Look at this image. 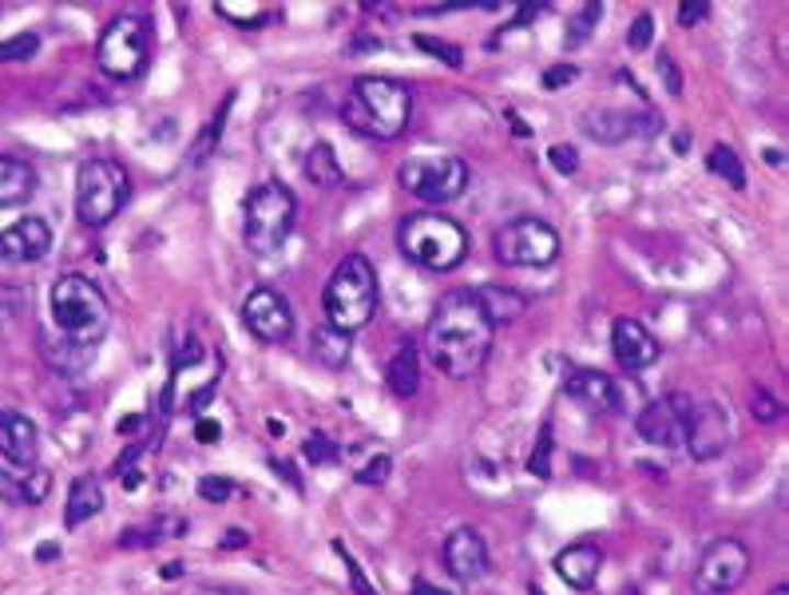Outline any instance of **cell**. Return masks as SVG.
<instances>
[{"label": "cell", "mask_w": 789, "mask_h": 595, "mask_svg": "<svg viewBox=\"0 0 789 595\" xmlns=\"http://www.w3.org/2000/svg\"><path fill=\"white\" fill-rule=\"evenodd\" d=\"M492 330L484 306L477 302L472 290H448L433 306V318L425 325V354L441 374L477 377L492 354Z\"/></svg>", "instance_id": "6da1fadb"}, {"label": "cell", "mask_w": 789, "mask_h": 595, "mask_svg": "<svg viewBox=\"0 0 789 595\" xmlns=\"http://www.w3.org/2000/svg\"><path fill=\"white\" fill-rule=\"evenodd\" d=\"M409 112H413V92L401 80H389V76H362V80H354V88H350L342 104L345 127L365 139H377V144L405 136Z\"/></svg>", "instance_id": "7a4b0ae2"}, {"label": "cell", "mask_w": 789, "mask_h": 595, "mask_svg": "<svg viewBox=\"0 0 789 595\" xmlns=\"http://www.w3.org/2000/svg\"><path fill=\"white\" fill-rule=\"evenodd\" d=\"M377 271L374 262L365 254H345L338 266H333L330 283L322 290V310H325V325L342 330V334H357L365 325L374 322L377 313Z\"/></svg>", "instance_id": "3957f363"}, {"label": "cell", "mask_w": 789, "mask_h": 595, "mask_svg": "<svg viewBox=\"0 0 789 595\" xmlns=\"http://www.w3.org/2000/svg\"><path fill=\"white\" fill-rule=\"evenodd\" d=\"M53 322L64 334V342L92 354L112 325V306L88 274H64L53 286Z\"/></svg>", "instance_id": "277c9868"}, {"label": "cell", "mask_w": 789, "mask_h": 595, "mask_svg": "<svg viewBox=\"0 0 789 595\" xmlns=\"http://www.w3.org/2000/svg\"><path fill=\"white\" fill-rule=\"evenodd\" d=\"M397 247L405 259H413L416 266L425 271H457L468 254V234L457 219L448 215H436V210H421V215H409L397 230Z\"/></svg>", "instance_id": "5b68a950"}, {"label": "cell", "mask_w": 789, "mask_h": 595, "mask_svg": "<svg viewBox=\"0 0 789 595\" xmlns=\"http://www.w3.org/2000/svg\"><path fill=\"white\" fill-rule=\"evenodd\" d=\"M294 219H298V198L286 183H259L242 203V239L250 254H274L290 239Z\"/></svg>", "instance_id": "8992f818"}, {"label": "cell", "mask_w": 789, "mask_h": 595, "mask_svg": "<svg viewBox=\"0 0 789 595\" xmlns=\"http://www.w3.org/2000/svg\"><path fill=\"white\" fill-rule=\"evenodd\" d=\"M127 195H132V179L115 159H83L76 171V219L83 227H107L124 210Z\"/></svg>", "instance_id": "52a82bcc"}, {"label": "cell", "mask_w": 789, "mask_h": 595, "mask_svg": "<svg viewBox=\"0 0 789 595\" xmlns=\"http://www.w3.org/2000/svg\"><path fill=\"white\" fill-rule=\"evenodd\" d=\"M397 183L421 203L445 207V203H453L468 191V163L453 151H425V156H413L401 163Z\"/></svg>", "instance_id": "ba28073f"}, {"label": "cell", "mask_w": 789, "mask_h": 595, "mask_svg": "<svg viewBox=\"0 0 789 595\" xmlns=\"http://www.w3.org/2000/svg\"><path fill=\"white\" fill-rule=\"evenodd\" d=\"M151 56V21L147 16H115L95 44V64L112 80H136Z\"/></svg>", "instance_id": "9c48e42d"}, {"label": "cell", "mask_w": 789, "mask_h": 595, "mask_svg": "<svg viewBox=\"0 0 789 595\" xmlns=\"http://www.w3.org/2000/svg\"><path fill=\"white\" fill-rule=\"evenodd\" d=\"M492 247L504 266H548L560 259V230L544 219H512L496 230Z\"/></svg>", "instance_id": "30bf717a"}, {"label": "cell", "mask_w": 789, "mask_h": 595, "mask_svg": "<svg viewBox=\"0 0 789 595\" xmlns=\"http://www.w3.org/2000/svg\"><path fill=\"white\" fill-rule=\"evenodd\" d=\"M750 575V548L742 540H714L707 552L698 556L695 584L707 595H730L734 587H742V580Z\"/></svg>", "instance_id": "8fae6325"}, {"label": "cell", "mask_w": 789, "mask_h": 595, "mask_svg": "<svg viewBox=\"0 0 789 595\" xmlns=\"http://www.w3.org/2000/svg\"><path fill=\"white\" fill-rule=\"evenodd\" d=\"M683 445L695 460H714L730 449V417L714 401H690L686 405Z\"/></svg>", "instance_id": "7c38bea8"}, {"label": "cell", "mask_w": 789, "mask_h": 595, "mask_svg": "<svg viewBox=\"0 0 789 595\" xmlns=\"http://www.w3.org/2000/svg\"><path fill=\"white\" fill-rule=\"evenodd\" d=\"M242 325H247L259 342L282 345L294 337V310L278 290L259 286V290H250L247 302H242Z\"/></svg>", "instance_id": "4fadbf2b"}, {"label": "cell", "mask_w": 789, "mask_h": 595, "mask_svg": "<svg viewBox=\"0 0 789 595\" xmlns=\"http://www.w3.org/2000/svg\"><path fill=\"white\" fill-rule=\"evenodd\" d=\"M686 405L690 397H663L639 413V437L654 449H678L686 428Z\"/></svg>", "instance_id": "5bb4252c"}, {"label": "cell", "mask_w": 789, "mask_h": 595, "mask_svg": "<svg viewBox=\"0 0 789 595\" xmlns=\"http://www.w3.org/2000/svg\"><path fill=\"white\" fill-rule=\"evenodd\" d=\"M611 354L615 362H619V369H627V374H639V369L654 366L659 362V337L647 330L639 318H615L611 325Z\"/></svg>", "instance_id": "9a60e30c"}, {"label": "cell", "mask_w": 789, "mask_h": 595, "mask_svg": "<svg viewBox=\"0 0 789 595\" xmlns=\"http://www.w3.org/2000/svg\"><path fill=\"white\" fill-rule=\"evenodd\" d=\"M445 568L460 584H477L489 575V543L477 528H457L445 540Z\"/></svg>", "instance_id": "2e32d148"}, {"label": "cell", "mask_w": 789, "mask_h": 595, "mask_svg": "<svg viewBox=\"0 0 789 595\" xmlns=\"http://www.w3.org/2000/svg\"><path fill=\"white\" fill-rule=\"evenodd\" d=\"M53 251V230L48 222L28 215V219H16L12 227L0 230V262H41L44 254Z\"/></svg>", "instance_id": "e0dca14e"}, {"label": "cell", "mask_w": 789, "mask_h": 595, "mask_svg": "<svg viewBox=\"0 0 789 595\" xmlns=\"http://www.w3.org/2000/svg\"><path fill=\"white\" fill-rule=\"evenodd\" d=\"M0 457L9 465H21V469L36 465V457H41V433L16 409H0Z\"/></svg>", "instance_id": "ac0fdd59"}, {"label": "cell", "mask_w": 789, "mask_h": 595, "mask_svg": "<svg viewBox=\"0 0 789 595\" xmlns=\"http://www.w3.org/2000/svg\"><path fill=\"white\" fill-rule=\"evenodd\" d=\"M599 572H603V548L592 540H580L556 556V575H560L572 592H592Z\"/></svg>", "instance_id": "d6986e66"}, {"label": "cell", "mask_w": 789, "mask_h": 595, "mask_svg": "<svg viewBox=\"0 0 789 595\" xmlns=\"http://www.w3.org/2000/svg\"><path fill=\"white\" fill-rule=\"evenodd\" d=\"M563 393L572 397L575 405L587 409V413H611L619 393H615V381L599 369H572L568 381H563Z\"/></svg>", "instance_id": "ffe728a7"}, {"label": "cell", "mask_w": 789, "mask_h": 595, "mask_svg": "<svg viewBox=\"0 0 789 595\" xmlns=\"http://www.w3.org/2000/svg\"><path fill=\"white\" fill-rule=\"evenodd\" d=\"M53 492V472L41 469V465H12V469H0V501L9 504H44Z\"/></svg>", "instance_id": "44dd1931"}, {"label": "cell", "mask_w": 789, "mask_h": 595, "mask_svg": "<svg viewBox=\"0 0 789 595\" xmlns=\"http://www.w3.org/2000/svg\"><path fill=\"white\" fill-rule=\"evenodd\" d=\"M385 386L389 393L409 401V397L421 389V350L416 342H401L397 345V354L389 357V366H385Z\"/></svg>", "instance_id": "7402d4cb"}, {"label": "cell", "mask_w": 789, "mask_h": 595, "mask_svg": "<svg viewBox=\"0 0 789 595\" xmlns=\"http://www.w3.org/2000/svg\"><path fill=\"white\" fill-rule=\"evenodd\" d=\"M36 195V171L16 156H0V207H21Z\"/></svg>", "instance_id": "603a6c76"}, {"label": "cell", "mask_w": 789, "mask_h": 595, "mask_svg": "<svg viewBox=\"0 0 789 595\" xmlns=\"http://www.w3.org/2000/svg\"><path fill=\"white\" fill-rule=\"evenodd\" d=\"M104 508V489L95 477H76L72 489H68V501H64V528H80L83 520L100 516Z\"/></svg>", "instance_id": "cb8c5ba5"}, {"label": "cell", "mask_w": 789, "mask_h": 595, "mask_svg": "<svg viewBox=\"0 0 789 595\" xmlns=\"http://www.w3.org/2000/svg\"><path fill=\"white\" fill-rule=\"evenodd\" d=\"M477 302L484 306V313H489L492 325H508L516 322L519 313L528 310V302H524V294L508 290V286H477Z\"/></svg>", "instance_id": "d4e9b609"}, {"label": "cell", "mask_w": 789, "mask_h": 595, "mask_svg": "<svg viewBox=\"0 0 789 595\" xmlns=\"http://www.w3.org/2000/svg\"><path fill=\"white\" fill-rule=\"evenodd\" d=\"M313 357H318V366H325L330 374L350 366V357H354V342L350 334L342 330H333V325H322V330H313Z\"/></svg>", "instance_id": "484cf974"}, {"label": "cell", "mask_w": 789, "mask_h": 595, "mask_svg": "<svg viewBox=\"0 0 789 595\" xmlns=\"http://www.w3.org/2000/svg\"><path fill=\"white\" fill-rule=\"evenodd\" d=\"M301 168H306V179L313 187H338L342 183V163H338V151L330 144H313Z\"/></svg>", "instance_id": "4316f807"}, {"label": "cell", "mask_w": 789, "mask_h": 595, "mask_svg": "<svg viewBox=\"0 0 789 595\" xmlns=\"http://www.w3.org/2000/svg\"><path fill=\"white\" fill-rule=\"evenodd\" d=\"M587 131H592L595 139H603V144H624L627 136L639 131V124H634V115L627 112H603L587 119Z\"/></svg>", "instance_id": "83f0119b"}, {"label": "cell", "mask_w": 789, "mask_h": 595, "mask_svg": "<svg viewBox=\"0 0 789 595\" xmlns=\"http://www.w3.org/2000/svg\"><path fill=\"white\" fill-rule=\"evenodd\" d=\"M215 12L222 21L239 24V28H262L274 16L266 4H239V0H222V4H215Z\"/></svg>", "instance_id": "f1b7e54d"}, {"label": "cell", "mask_w": 789, "mask_h": 595, "mask_svg": "<svg viewBox=\"0 0 789 595\" xmlns=\"http://www.w3.org/2000/svg\"><path fill=\"white\" fill-rule=\"evenodd\" d=\"M707 168L714 171L718 179H727L730 187H746V168H742V159L730 151L727 144H718V147H710V156H707Z\"/></svg>", "instance_id": "f546056e"}, {"label": "cell", "mask_w": 789, "mask_h": 595, "mask_svg": "<svg viewBox=\"0 0 789 595\" xmlns=\"http://www.w3.org/2000/svg\"><path fill=\"white\" fill-rule=\"evenodd\" d=\"M301 453H306L310 465H338V460H342V449H338L333 437H325V433H310L306 445H301Z\"/></svg>", "instance_id": "4dcf8cb0"}, {"label": "cell", "mask_w": 789, "mask_h": 595, "mask_svg": "<svg viewBox=\"0 0 789 595\" xmlns=\"http://www.w3.org/2000/svg\"><path fill=\"white\" fill-rule=\"evenodd\" d=\"M413 44H416V48H421V53H433L436 60H445L448 68H460V48H457V44L436 41V36H428V32H416Z\"/></svg>", "instance_id": "1f68e13d"}, {"label": "cell", "mask_w": 789, "mask_h": 595, "mask_svg": "<svg viewBox=\"0 0 789 595\" xmlns=\"http://www.w3.org/2000/svg\"><path fill=\"white\" fill-rule=\"evenodd\" d=\"M528 472L531 477H540V481H548L551 477V425H544L540 440H536V449H531Z\"/></svg>", "instance_id": "d6a6232c"}, {"label": "cell", "mask_w": 789, "mask_h": 595, "mask_svg": "<svg viewBox=\"0 0 789 595\" xmlns=\"http://www.w3.org/2000/svg\"><path fill=\"white\" fill-rule=\"evenodd\" d=\"M651 41H654V16L651 12H639L634 24L627 28V48H631V53H647Z\"/></svg>", "instance_id": "836d02e7"}, {"label": "cell", "mask_w": 789, "mask_h": 595, "mask_svg": "<svg viewBox=\"0 0 789 595\" xmlns=\"http://www.w3.org/2000/svg\"><path fill=\"white\" fill-rule=\"evenodd\" d=\"M750 413H754V421H762V425H774V421H781V405L766 393V389H762V393H754V401H750Z\"/></svg>", "instance_id": "e575fe53"}, {"label": "cell", "mask_w": 789, "mask_h": 595, "mask_svg": "<svg viewBox=\"0 0 789 595\" xmlns=\"http://www.w3.org/2000/svg\"><path fill=\"white\" fill-rule=\"evenodd\" d=\"M230 492H235V484H230L227 477H203V481H198V496L210 504L230 501Z\"/></svg>", "instance_id": "d590c367"}, {"label": "cell", "mask_w": 789, "mask_h": 595, "mask_svg": "<svg viewBox=\"0 0 789 595\" xmlns=\"http://www.w3.org/2000/svg\"><path fill=\"white\" fill-rule=\"evenodd\" d=\"M389 469H393V460L381 453V457H374L369 465H365V469H357L354 477H357V484H385V481H389Z\"/></svg>", "instance_id": "8d00e7d4"}, {"label": "cell", "mask_w": 789, "mask_h": 595, "mask_svg": "<svg viewBox=\"0 0 789 595\" xmlns=\"http://www.w3.org/2000/svg\"><path fill=\"white\" fill-rule=\"evenodd\" d=\"M548 159H551V168L560 171V175H575V168H580V156H575V151H572L568 144L548 147Z\"/></svg>", "instance_id": "74e56055"}, {"label": "cell", "mask_w": 789, "mask_h": 595, "mask_svg": "<svg viewBox=\"0 0 789 595\" xmlns=\"http://www.w3.org/2000/svg\"><path fill=\"white\" fill-rule=\"evenodd\" d=\"M36 48H41L36 36H16V41L0 44V60H24V56H32Z\"/></svg>", "instance_id": "f35d334b"}, {"label": "cell", "mask_w": 789, "mask_h": 595, "mask_svg": "<svg viewBox=\"0 0 789 595\" xmlns=\"http://www.w3.org/2000/svg\"><path fill=\"white\" fill-rule=\"evenodd\" d=\"M659 76H663L666 92H671V95H683V76H678V64H675V56H671V53L659 56Z\"/></svg>", "instance_id": "ab89813d"}, {"label": "cell", "mask_w": 789, "mask_h": 595, "mask_svg": "<svg viewBox=\"0 0 789 595\" xmlns=\"http://www.w3.org/2000/svg\"><path fill=\"white\" fill-rule=\"evenodd\" d=\"M227 127V107H218L215 112V119H210V127L203 131V139H198V151H195V159H207L210 156V147H215V139H218V131Z\"/></svg>", "instance_id": "60d3db41"}, {"label": "cell", "mask_w": 789, "mask_h": 595, "mask_svg": "<svg viewBox=\"0 0 789 595\" xmlns=\"http://www.w3.org/2000/svg\"><path fill=\"white\" fill-rule=\"evenodd\" d=\"M575 64H556V68H548V72H544V88H548V92H560L563 84H572L575 80Z\"/></svg>", "instance_id": "b9f144b4"}, {"label": "cell", "mask_w": 789, "mask_h": 595, "mask_svg": "<svg viewBox=\"0 0 789 595\" xmlns=\"http://www.w3.org/2000/svg\"><path fill=\"white\" fill-rule=\"evenodd\" d=\"M707 12H710L707 0H686V4H678V24H683V28H695L698 21H707Z\"/></svg>", "instance_id": "7bdbcfd3"}, {"label": "cell", "mask_w": 789, "mask_h": 595, "mask_svg": "<svg viewBox=\"0 0 789 595\" xmlns=\"http://www.w3.org/2000/svg\"><path fill=\"white\" fill-rule=\"evenodd\" d=\"M599 16H603L599 4H587V9H583V16L575 21V32H568V44H580L583 36H587V32L595 28V21H599Z\"/></svg>", "instance_id": "ee69618b"}, {"label": "cell", "mask_w": 789, "mask_h": 595, "mask_svg": "<svg viewBox=\"0 0 789 595\" xmlns=\"http://www.w3.org/2000/svg\"><path fill=\"white\" fill-rule=\"evenodd\" d=\"M345 572H350V580H354V584H357V592H362V595H377L374 587L365 584V575H362V564H357L354 556H345Z\"/></svg>", "instance_id": "f6af8a7d"}, {"label": "cell", "mask_w": 789, "mask_h": 595, "mask_svg": "<svg viewBox=\"0 0 789 595\" xmlns=\"http://www.w3.org/2000/svg\"><path fill=\"white\" fill-rule=\"evenodd\" d=\"M218 433H222V428H218V421H210V417H203V421L195 425V437L203 440V445H215Z\"/></svg>", "instance_id": "bcb514c9"}, {"label": "cell", "mask_w": 789, "mask_h": 595, "mask_svg": "<svg viewBox=\"0 0 789 595\" xmlns=\"http://www.w3.org/2000/svg\"><path fill=\"white\" fill-rule=\"evenodd\" d=\"M413 595H445L441 587H433L428 580H413Z\"/></svg>", "instance_id": "7dc6e473"}, {"label": "cell", "mask_w": 789, "mask_h": 595, "mask_svg": "<svg viewBox=\"0 0 789 595\" xmlns=\"http://www.w3.org/2000/svg\"><path fill=\"white\" fill-rule=\"evenodd\" d=\"M247 543V536H242V528H230V536L222 540V548H242Z\"/></svg>", "instance_id": "c3c4849f"}, {"label": "cell", "mask_w": 789, "mask_h": 595, "mask_svg": "<svg viewBox=\"0 0 789 595\" xmlns=\"http://www.w3.org/2000/svg\"><path fill=\"white\" fill-rule=\"evenodd\" d=\"M163 575H167V580H175V575H183V564H179V560H175V564H167Z\"/></svg>", "instance_id": "681fc988"}, {"label": "cell", "mask_w": 789, "mask_h": 595, "mask_svg": "<svg viewBox=\"0 0 789 595\" xmlns=\"http://www.w3.org/2000/svg\"><path fill=\"white\" fill-rule=\"evenodd\" d=\"M769 595H789V587H786V584H778V587H774V592H769Z\"/></svg>", "instance_id": "f907efd6"}, {"label": "cell", "mask_w": 789, "mask_h": 595, "mask_svg": "<svg viewBox=\"0 0 789 595\" xmlns=\"http://www.w3.org/2000/svg\"><path fill=\"white\" fill-rule=\"evenodd\" d=\"M531 595H544V592H540V587H536V592H531Z\"/></svg>", "instance_id": "816d5d0a"}]
</instances>
